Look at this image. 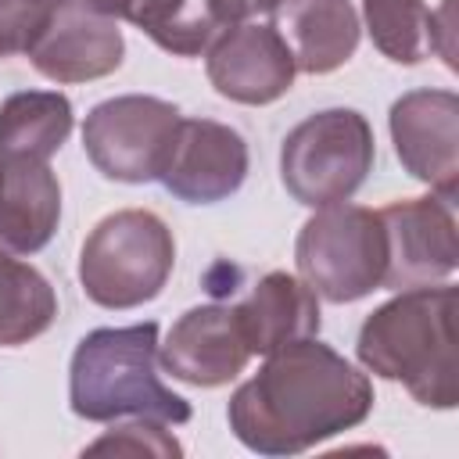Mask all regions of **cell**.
<instances>
[{"label":"cell","instance_id":"6da1fadb","mask_svg":"<svg viewBox=\"0 0 459 459\" xmlns=\"http://www.w3.org/2000/svg\"><path fill=\"white\" fill-rule=\"evenodd\" d=\"M373 409V384L344 355L301 337L265 355L262 369L230 398V430L258 455H298L359 427Z\"/></svg>","mask_w":459,"mask_h":459},{"label":"cell","instance_id":"7a4b0ae2","mask_svg":"<svg viewBox=\"0 0 459 459\" xmlns=\"http://www.w3.org/2000/svg\"><path fill=\"white\" fill-rule=\"evenodd\" d=\"M355 351L369 373L405 384L420 405L455 409V287L398 290V298L366 316Z\"/></svg>","mask_w":459,"mask_h":459},{"label":"cell","instance_id":"3957f363","mask_svg":"<svg viewBox=\"0 0 459 459\" xmlns=\"http://www.w3.org/2000/svg\"><path fill=\"white\" fill-rule=\"evenodd\" d=\"M72 412L90 423L122 416L186 423L190 405L158 377V323L90 330L68 369Z\"/></svg>","mask_w":459,"mask_h":459},{"label":"cell","instance_id":"277c9868","mask_svg":"<svg viewBox=\"0 0 459 459\" xmlns=\"http://www.w3.org/2000/svg\"><path fill=\"white\" fill-rule=\"evenodd\" d=\"M176 265L172 230L143 208H126L93 226L79 251V283L100 308L154 301Z\"/></svg>","mask_w":459,"mask_h":459},{"label":"cell","instance_id":"5b68a950","mask_svg":"<svg viewBox=\"0 0 459 459\" xmlns=\"http://www.w3.org/2000/svg\"><path fill=\"white\" fill-rule=\"evenodd\" d=\"M377 158L369 122L351 108H326L298 122L280 147V179L305 208L348 201Z\"/></svg>","mask_w":459,"mask_h":459},{"label":"cell","instance_id":"8992f818","mask_svg":"<svg viewBox=\"0 0 459 459\" xmlns=\"http://www.w3.org/2000/svg\"><path fill=\"white\" fill-rule=\"evenodd\" d=\"M301 280L333 305L359 301L384 283V226L373 208L326 204L301 226L294 244Z\"/></svg>","mask_w":459,"mask_h":459},{"label":"cell","instance_id":"52a82bcc","mask_svg":"<svg viewBox=\"0 0 459 459\" xmlns=\"http://www.w3.org/2000/svg\"><path fill=\"white\" fill-rule=\"evenodd\" d=\"M176 104L161 97L126 93L100 100L82 122V147L93 169L118 183H151L161 176L176 129Z\"/></svg>","mask_w":459,"mask_h":459},{"label":"cell","instance_id":"ba28073f","mask_svg":"<svg viewBox=\"0 0 459 459\" xmlns=\"http://www.w3.org/2000/svg\"><path fill=\"white\" fill-rule=\"evenodd\" d=\"M384 226V283L387 290L427 287L452 276L459 247H455V215L445 197H409L377 212Z\"/></svg>","mask_w":459,"mask_h":459},{"label":"cell","instance_id":"9c48e42d","mask_svg":"<svg viewBox=\"0 0 459 459\" xmlns=\"http://www.w3.org/2000/svg\"><path fill=\"white\" fill-rule=\"evenodd\" d=\"M394 154L437 197L459 190V97L452 90H412L391 104Z\"/></svg>","mask_w":459,"mask_h":459},{"label":"cell","instance_id":"30bf717a","mask_svg":"<svg viewBox=\"0 0 459 459\" xmlns=\"http://www.w3.org/2000/svg\"><path fill=\"white\" fill-rule=\"evenodd\" d=\"M247 176V143L237 129L212 118H179L161 183L186 204H215L240 190Z\"/></svg>","mask_w":459,"mask_h":459},{"label":"cell","instance_id":"8fae6325","mask_svg":"<svg viewBox=\"0 0 459 459\" xmlns=\"http://www.w3.org/2000/svg\"><path fill=\"white\" fill-rule=\"evenodd\" d=\"M208 54V79L219 97L237 104H273L294 82V57L273 25L237 22L222 29Z\"/></svg>","mask_w":459,"mask_h":459},{"label":"cell","instance_id":"7c38bea8","mask_svg":"<svg viewBox=\"0 0 459 459\" xmlns=\"http://www.w3.org/2000/svg\"><path fill=\"white\" fill-rule=\"evenodd\" d=\"M251 348L240 333L233 305H201L183 312L165 344H158V362L183 384L222 387L244 373Z\"/></svg>","mask_w":459,"mask_h":459},{"label":"cell","instance_id":"4fadbf2b","mask_svg":"<svg viewBox=\"0 0 459 459\" xmlns=\"http://www.w3.org/2000/svg\"><path fill=\"white\" fill-rule=\"evenodd\" d=\"M122 54L126 39L118 22L79 4H57L50 22L29 47V61L36 65V72L54 82L104 79L122 65Z\"/></svg>","mask_w":459,"mask_h":459},{"label":"cell","instance_id":"5bb4252c","mask_svg":"<svg viewBox=\"0 0 459 459\" xmlns=\"http://www.w3.org/2000/svg\"><path fill=\"white\" fill-rule=\"evenodd\" d=\"M61 219V183L47 158L0 147V244L32 255L50 244Z\"/></svg>","mask_w":459,"mask_h":459},{"label":"cell","instance_id":"9a60e30c","mask_svg":"<svg viewBox=\"0 0 459 459\" xmlns=\"http://www.w3.org/2000/svg\"><path fill=\"white\" fill-rule=\"evenodd\" d=\"M273 29L298 72L326 75L351 61L359 47V14L351 0H280Z\"/></svg>","mask_w":459,"mask_h":459},{"label":"cell","instance_id":"2e32d148","mask_svg":"<svg viewBox=\"0 0 459 459\" xmlns=\"http://www.w3.org/2000/svg\"><path fill=\"white\" fill-rule=\"evenodd\" d=\"M373 47L394 65H420L441 54L455 68V0L430 11L423 0H362Z\"/></svg>","mask_w":459,"mask_h":459},{"label":"cell","instance_id":"e0dca14e","mask_svg":"<svg viewBox=\"0 0 459 459\" xmlns=\"http://www.w3.org/2000/svg\"><path fill=\"white\" fill-rule=\"evenodd\" d=\"M240 333L251 355H269L283 344L319 333V301L316 290L290 273H265L244 301L233 305Z\"/></svg>","mask_w":459,"mask_h":459},{"label":"cell","instance_id":"ac0fdd59","mask_svg":"<svg viewBox=\"0 0 459 459\" xmlns=\"http://www.w3.org/2000/svg\"><path fill=\"white\" fill-rule=\"evenodd\" d=\"M57 4H79L104 18L129 22L176 57L204 54L212 39L222 32L219 18L208 11L204 0H57Z\"/></svg>","mask_w":459,"mask_h":459},{"label":"cell","instance_id":"d6986e66","mask_svg":"<svg viewBox=\"0 0 459 459\" xmlns=\"http://www.w3.org/2000/svg\"><path fill=\"white\" fill-rule=\"evenodd\" d=\"M72 133V100L57 90H22L0 104V147L47 158Z\"/></svg>","mask_w":459,"mask_h":459},{"label":"cell","instance_id":"ffe728a7","mask_svg":"<svg viewBox=\"0 0 459 459\" xmlns=\"http://www.w3.org/2000/svg\"><path fill=\"white\" fill-rule=\"evenodd\" d=\"M57 294L39 269L0 247V348H18L50 330Z\"/></svg>","mask_w":459,"mask_h":459},{"label":"cell","instance_id":"44dd1931","mask_svg":"<svg viewBox=\"0 0 459 459\" xmlns=\"http://www.w3.org/2000/svg\"><path fill=\"white\" fill-rule=\"evenodd\" d=\"M57 0H0V57L29 54Z\"/></svg>","mask_w":459,"mask_h":459},{"label":"cell","instance_id":"7402d4cb","mask_svg":"<svg viewBox=\"0 0 459 459\" xmlns=\"http://www.w3.org/2000/svg\"><path fill=\"white\" fill-rule=\"evenodd\" d=\"M86 452L90 455H100V452H115V455H179L183 448L172 434L161 430L158 420H136V423L115 427L111 434L93 441Z\"/></svg>","mask_w":459,"mask_h":459},{"label":"cell","instance_id":"603a6c76","mask_svg":"<svg viewBox=\"0 0 459 459\" xmlns=\"http://www.w3.org/2000/svg\"><path fill=\"white\" fill-rule=\"evenodd\" d=\"M208 11L219 18L222 29L237 25V22H247L251 14H262V11H273L280 0H204Z\"/></svg>","mask_w":459,"mask_h":459}]
</instances>
